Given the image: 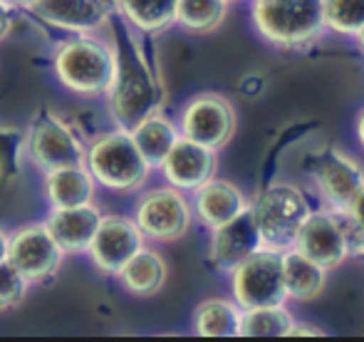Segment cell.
I'll list each match as a JSON object with an SVG mask.
<instances>
[{"label": "cell", "mask_w": 364, "mask_h": 342, "mask_svg": "<svg viewBox=\"0 0 364 342\" xmlns=\"http://www.w3.org/2000/svg\"><path fill=\"white\" fill-rule=\"evenodd\" d=\"M53 70L60 85L80 97H105L119 75V53L95 33L70 38L53 53Z\"/></svg>", "instance_id": "obj_1"}, {"label": "cell", "mask_w": 364, "mask_h": 342, "mask_svg": "<svg viewBox=\"0 0 364 342\" xmlns=\"http://www.w3.org/2000/svg\"><path fill=\"white\" fill-rule=\"evenodd\" d=\"M292 248L315 260L327 273L350 256L362 253V218L337 211H310L297 231Z\"/></svg>", "instance_id": "obj_2"}, {"label": "cell", "mask_w": 364, "mask_h": 342, "mask_svg": "<svg viewBox=\"0 0 364 342\" xmlns=\"http://www.w3.org/2000/svg\"><path fill=\"white\" fill-rule=\"evenodd\" d=\"M85 166L95 181L112 191L129 193L144 186L151 166L136 149L129 129H114L97 137L85 151Z\"/></svg>", "instance_id": "obj_3"}, {"label": "cell", "mask_w": 364, "mask_h": 342, "mask_svg": "<svg viewBox=\"0 0 364 342\" xmlns=\"http://www.w3.org/2000/svg\"><path fill=\"white\" fill-rule=\"evenodd\" d=\"M253 23L268 43L300 48L325 30L322 0H253Z\"/></svg>", "instance_id": "obj_4"}, {"label": "cell", "mask_w": 364, "mask_h": 342, "mask_svg": "<svg viewBox=\"0 0 364 342\" xmlns=\"http://www.w3.org/2000/svg\"><path fill=\"white\" fill-rule=\"evenodd\" d=\"M250 211H253L263 246L273 251H285V248H292L302 221L310 213V203L305 193L292 183H273L255 198Z\"/></svg>", "instance_id": "obj_5"}, {"label": "cell", "mask_w": 364, "mask_h": 342, "mask_svg": "<svg viewBox=\"0 0 364 342\" xmlns=\"http://www.w3.org/2000/svg\"><path fill=\"white\" fill-rule=\"evenodd\" d=\"M230 273V288H233V303L240 310L265 308V305H285L283 285V265L280 251L273 248H258L248 258L240 260Z\"/></svg>", "instance_id": "obj_6"}, {"label": "cell", "mask_w": 364, "mask_h": 342, "mask_svg": "<svg viewBox=\"0 0 364 342\" xmlns=\"http://www.w3.org/2000/svg\"><path fill=\"white\" fill-rule=\"evenodd\" d=\"M134 223L144 233V238L171 243L183 238L191 228V206L178 188H151L136 201Z\"/></svg>", "instance_id": "obj_7"}, {"label": "cell", "mask_w": 364, "mask_h": 342, "mask_svg": "<svg viewBox=\"0 0 364 342\" xmlns=\"http://www.w3.org/2000/svg\"><path fill=\"white\" fill-rule=\"evenodd\" d=\"M315 183L332 211L362 218V166L350 154L340 149L325 151L315 166Z\"/></svg>", "instance_id": "obj_8"}, {"label": "cell", "mask_w": 364, "mask_h": 342, "mask_svg": "<svg viewBox=\"0 0 364 342\" xmlns=\"http://www.w3.org/2000/svg\"><path fill=\"white\" fill-rule=\"evenodd\" d=\"M181 137L218 151L235 134V109L225 97L206 92L198 95L181 112Z\"/></svg>", "instance_id": "obj_9"}, {"label": "cell", "mask_w": 364, "mask_h": 342, "mask_svg": "<svg viewBox=\"0 0 364 342\" xmlns=\"http://www.w3.org/2000/svg\"><path fill=\"white\" fill-rule=\"evenodd\" d=\"M65 253L50 236L45 223H33V226H23L10 236L8 243V263L28 280L33 283H45L50 280L63 265Z\"/></svg>", "instance_id": "obj_10"}, {"label": "cell", "mask_w": 364, "mask_h": 342, "mask_svg": "<svg viewBox=\"0 0 364 342\" xmlns=\"http://www.w3.org/2000/svg\"><path fill=\"white\" fill-rule=\"evenodd\" d=\"M139 248H144V233L139 231L134 218L102 216L87 253L97 270H102L105 275H117Z\"/></svg>", "instance_id": "obj_11"}, {"label": "cell", "mask_w": 364, "mask_h": 342, "mask_svg": "<svg viewBox=\"0 0 364 342\" xmlns=\"http://www.w3.org/2000/svg\"><path fill=\"white\" fill-rule=\"evenodd\" d=\"M112 114L117 117V124L122 129H132L139 119L156 112L159 97L149 70L139 63L124 65L119 58V75L109 92Z\"/></svg>", "instance_id": "obj_12"}, {"label": "cell", "mask_w": 364, "mask_h": 342, "mask_svg": "<svg viewBox=\"0 0 364 342\" xmlns=\"http://www.w3.org/2000/svg\"><path fill=\"white\" fill-rule=\"evenodd\" d=\"M28 151L35 166H40L45 173L63 166L85 164V146L80 144L75 132L55 114L35 122L28 137Z\"/></svg>", "instance_id": "obj_13"}, {"label": "cell", "mask_w": 364, "mask_h": 342, "mask_svg": "<svg viewBox=\"0 0 364 342\" xmlns=\"http://www.w3.org/2000/svg\"><path fill=\"white\" fill-rule=\"evenodd\" d=\"M164 178L178 191H193L216 173V151L203 144L178 137L176 144L168 149L159 164Z\"/></svg>", "instance_id": "obj_14"}, {"label": "cell", "mask_w": 364, "mask_h": 342, "mask_svg": "<svg viewBox=\"0 0 364 342\" xmlns=\"http://www.w3.org/2000/svg\"><path fill=\"white\" fill-rule=\"evenodd\" d=\"M43 23L77 35H90L109 23V0H35L30 5Z\"/></svg>", "instance_id": "obj_15"}, {"label": "cell", "mask_w": 364, "mask_h": 342, "mask_svg": "<svg viewBox=\"0 0 364 342\" xmlns=\"http://www.w3.org/2000/svg\"><path fill=\"white\" fill-rule=\"evenodd\" d=\"M258 248H263V241H260L250 206L223 226L211 228V251H208V256L220 270L235 268L240 260L248 258Z\"/></svg>", "instance_id": "obj_16"}, {"label": "cell", "mask_w": 364, "mask_h": 342, "mask_svg": "<svg viewBox=\"0 0 364 342\" xmlns=\"http://www.w3.org/2000/svg\"><path fill=\"white\" fill-rule=\"evenodd\" d=\"M100 218L102 213L95 203L73 208H53L50 216L45 218V228L50 231V236L55 238V243L65 256H77V253H87V246L95 236Z\"/></svg>", "instance_id": "obj_17"}, {"label": "cell", "mask_w": 364, "mask_h": 342, "mask_svg": "<svg viewBox=\"0 0 364 342\" xmlns=\"http://www.w3.org/2000/svg\"><path fill=\"white\" fill-rule=\"evenodd\" d=\"M248 198L235 183L225 181V178H208L198 188H193V213L198 221L208 228H218L243 213L248 208Z\"/></svg>", "instance_id": "obj_18"}, {"label": "cell", "mask_w": 364, "mask_h": 342, "mask_svg": "<svg viewBox=\"0 0 364 342\" xmlns=\"http://www.w3.org/2000/svg\"><path fill=\"white\" fill-rule=\"evenodd\" d=\"M117 278L127 293L136 295V298H151V295L161 293V288L166 285L168 265L161 258V253L144 246L122 265Z\"/></svg>", "instance_id": "obj_19"}, {"label": "cell", "mask_w": 364, "mask_h": 342, "mask_svg": "<svg viewBox=\"0 0 364 342\" xmlns=\"http://www.w3.org/2000/svg\"><path fill=\"white\" fill-rule=\"evenodd\" d=\"M95 178L85 164L53 169L45 176V198L53 208H73L95 201Z\"/></svg>", "instance_id": "obj_20"}, {"label": "cell", "mask_w": 364, "mask_h": 342, "mask_svg": "<svg viewBox=\"0 0 364 342\" xmlns=\"http://www.w3.org/2000/svg\"><path fill=\"white\" fill-rule=\"evenodd\" d=\"M283 265V285L285 295L292 300H315L322 295L327 285V270L320 268L315 260L302 256L295 248L280 251Z\"/></svg>", "instance_id": "obj_21"}, {"label": "cell", "mask_w": 364, "mask_h": 342, "mask_svg": "<svg viewBox=\"0 0 364 342\" xmlns=\"http://www.w3.org/2000/svg\"><path fill=\"white\" fill-rule=\"evenodd\" d=\"M132 139H134L136 149L141 151V156L146 159V164L151 169H159V164L164 161V156L168 154L176 139L181 137V132L176 129L171 119H166L159 112H151L144 119H139L132 127Z\"/></svg>", "instance_id": "obj_22"}, {"label": "cell", "mask_w": 364, "mask_h": 342, "mask_svg": "<svg viewBox=\"0 0 364 342\" xmlns=\"http://www.w3.org/2000/svg\"><path fill=\"white\" fill-rule=\"evenodd\" d=\"M240 308L230 300H203L193 313V330L198 338H238Z\"/></svg>", "instance_id": "obj_23"}, {"label": "cell", "mask_w": 364, "mask_h": 342, "mask_svg": "<svg viewBox=\"0 0 364 342\" xmlns=\"http://www.w3.org/2000/svg\"><path fill=\"white\" fill-rule=\"evenodd\" d=\"M178 0H117L119 13L144 33H161L176 23Z\"/></svg>", "instance_id": "obj_24"}, {"label": "cell", "mask_w": 364, "mask_h": 342, "mask_svg": "<svg viewBox=\"0 0 364 342\" xmlns=\"http://www.w3.org/2000/svg\"><path fill=\"white\" fill-rule=\"evenodd\" d=\"M292 323L295 320L285 305L240 310L238 338H285Z\"/></svg>", "instance_id": "obj_25"}, {"label": "cell", "mask_w": 364, "mask_h": 342, "mask_svg": "<svg viewBox=\"0 0 364 342\" xmlns=\"http://www.w3.org/2000/svg\"><path fill=\"white\" fill-rule=\"evenodd\" d=\"M230 0H178L176 23L191 33H213L228 15Z\"/></svg>", "instance_id": "obj_26"}, {"label": "cell", "mask_w": 364, "mask_h": 342, "mask_svg": "<svg viewBox=\"0 0 364 342\" xmlns=\"http://www.w3.org/2000/svg\"><path fill=\"white\" fill-rule=\"evenodd\" d=\"M322 20L332 33L360 40L364 35V0H322Z\"/></svg>", "instance_id": "obj_27"}, {"label": "cell", "mask_w": 364, "mask_h": 342, "mask_svg": "<svg viewBox=\"0 0 364 342\" xmlns=\"http://www.w3.org/2000/svg\"><path fill=\"white\" fill-rule=\"evenodd\" d=\"M30 283L8 263L3 260L0 263V310H8L13 305L23 303L25 293H28Z\"/></svg>", "instance_id": "obj_28"}, {"label": "cell", "mask_w": 364, "mask_h": 342, "mask_svg": "<svg viewBox=\"0 0 364 342\" xmlns=\"http://www.w3.org/2000/svg\"><path fill=\"white\" fill-rule=\"evenodd\" d=\"M13 8L15 5H10L8 0H0V43H3L10 35V30H13V20H15Z\"/></svg>", "instance_id": "obj_29"}, {"label": "cell", "mask_w": 364, "mask_h": 342, "mask_svg": "<svg viewBox=\"0 0 364 342\" xmlns=\"http://www.w3.org/2000/svg\"><path fill=\"white\" fill-rule=\"evenodd\" d=\"M322 330L320 328H312V325H297L292 323L288 328V333H285V338H322Z\"/></svg>", "instance_id": "obj_30"}, {"label": "cell", "mask_w": 364, "mask_h": 342, "mask_svg": "<svg viewBox=\"0 0 364 342\" xmlns=\"http://www.w3.org/2000/svg\"><path fill=\"white\" fill-rule=\"evenodd\" d=\"M8 243H10V233H5L3 228H0V263L8 258Z\"/></svg>", "instance_id": "obj_31"}, {"label": "cell", "mask_w": 364, "mask_h": 342, "mask_svg": "<svg viewBox=\"0 0 364 342\" xmlns=\"http://www.w3.org/2000/svg\"><path fill=\"white\" fill-rule=\"evenodd\" d=\"M10 5H20V8H30V5L35 3V0H8Z\"/></svg>", "instance_id": "obj_32"}]
</instances>
